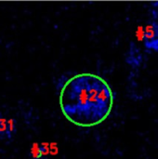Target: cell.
<instances>
[{"instance_id": "6da1fadb", "label": "cell", "mask_w": 158, "mask_h": 159, "mask_svg": "<svg viewBox=\"0 0 158 159\" xmlns=\"http://www.w3.org/2000/svg\"><path fill=\"white\" fill-rule=\"evenodd\" d=\"M64 117L81 128L100 125L110 116L114 94L108 83L94 74H79L62 87L59 98Z\"/></svg>"}, {"instance_id": "7a4b0ae2", "label": "cell", "mask_w": 158, "mask_h": 159, "mask_svg": "<svg viewBox=\"0 0 158 159\" xmlns=\"http://www.w3.org/2000/svg\"><path fill=\"white\" fill-rule=\"evenodd\" d=\"M145 38H146L147 47L153 48V38H155V40H157L156 39V29H154L153 26H148L146 29Z\"/></svg>"}, {"instance_id": "3957f363", "label": "cell", "mask_w": 158, "mask_h": 159, "mask_svg": "<svg viewBox=\"0 0 158 159\" xmlns=\"http://www.w3.org/2000/svg\"><path fill=\"white\" fill-rule=\"evenodd\" d=\"M32 153H33V156H34V157H36V158H38V157H41V152H40V149L38 148V145H37V144L33 145Z\"/></svg>"}]
</instances>
